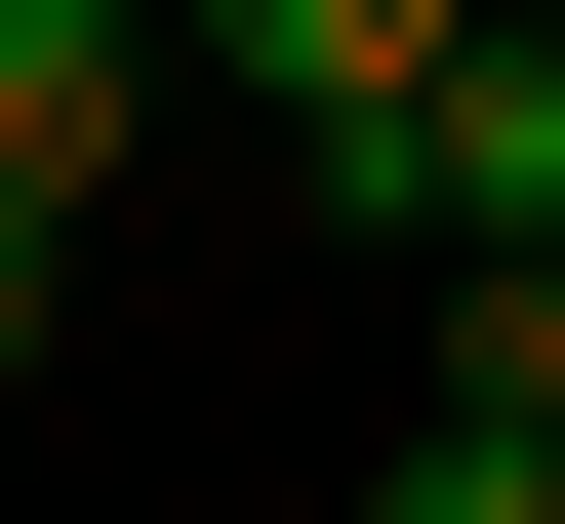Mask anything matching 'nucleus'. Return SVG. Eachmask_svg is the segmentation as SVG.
Segmentation results:
<instances>
[{
    "label": "nucleus",
    "instance_id": "nucleus-5",
    "mask_svg": "<svg viewBox=\"0 0 565 524\" xmlns=\"http://www.w3.org/2000/svg\"><path fill=\"white\" fill-rule=\"evenodd\" d=\"M41 323H82V202H0V363H41Z\"/></svg>",
    "mask_w": 565,
    "mask_h": 524
},
{
    "label": "nucleus",
    "instance_id": "nucleus-2",
    "mask_svg": "<svg viewBox=\"0 0 565 524\" xmlns=\"http://www.w3.org/2000/svg\"><path fill=\"white\" fill-rule=\"evenodd\" d=\"M404 524H565V202L445 243V404H404Z\"/></svg>",
    "mask_w": 565,
    "mask_h": 524
},
{
    "label": "nucleus",
    "instance_id": "nucleus-4",
    "mask_svg": "<svg viewBox=\"0 0 565 524\" xmlns=\"http://www.w3.org/2000/svg\"><path fill=\"white\" fill-rule=\"evenodd\" d=\"M202 41H243V82H282V121H364V82H404V41H445V0H202Z\"/></svg>",
    "mask_w": 565,
    "mask_h": 524
},
{
    "label": "nucleus",
    "instance_id": "nucleus-3",
    "mask_svg": "<svg viewBox=\"0 0 565 524\" xmlns=\"http://www.w3.org/2000/svg\"><path fill=\"white\" fill-rule=\"evenodd\" d=\"M202 0H0V202H121V121H162Z\"/></svg>",
    "mask_w": 565,
    "mask_h": 524
},
{
    "label": "nucleus",
    "instance_id": "nucleus-1",
    "mask_svg": "<svg viewBox=\"0 0 565 524\" xmlns=\"http://www.w3.org/2000/svg\"><path fill=\"white\" fill-rule=\"evenodd\" d=\"M323 202H364V243H525L565 202V0H445V41L323 121Z\"/></svg>",
    "mask_w": 565,
    "mask_h": 524
}]
</instances>
